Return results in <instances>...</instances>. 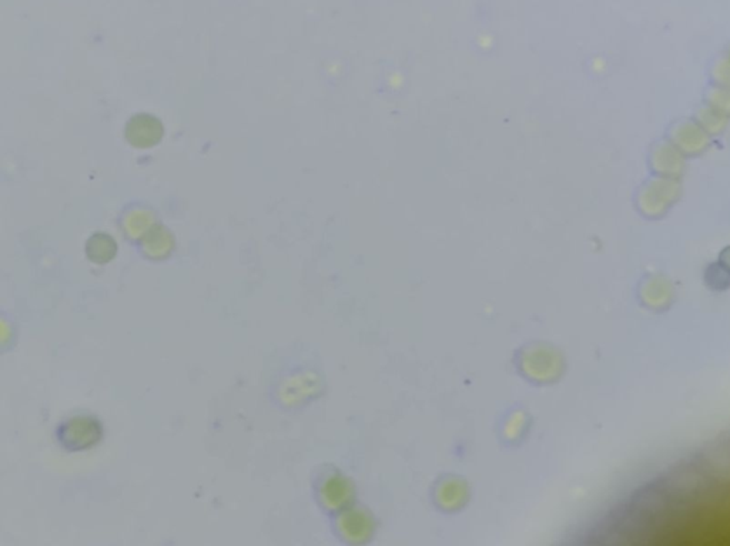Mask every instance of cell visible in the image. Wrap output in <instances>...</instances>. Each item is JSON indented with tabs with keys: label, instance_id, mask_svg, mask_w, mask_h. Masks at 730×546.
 I'll use <instances>...</instances> for the list:
<instances>
[{
	"label": "cell",
	"instance_id": "1",
	"mask_svg": "<svg viewBox=\"0 0 730 546\" xmlns=\"http://www.w3.org/2000/svg\"><path fill=\"white\" fill-rule=\"evenodd\" d=\"M56 441L66 453H83L95 448L105 437L102 421L91 414L69 416L59 423Z\"/></svg>",
	"mask_w": 730,
	"mask_h": 546
},
{
	"label": "cell",
	"instance_id": "2",
	"mask_svg": "<svg viewBox=\"0 0 730 546\" xmlns=\"http://www.w3.org/2000/svg\"><path fill=\"white\" fill-rule=\"evenodd\" d=\"M105 237L106 235H95L88 244L89 257L93 258L98 263H106L113 257V254L116 253V244L110 241L112 240L110 237L106 240L105 246L102 247Z\"/></svg>",
	"mask_w": 730,
	"mask_h": 546
}]
</instances>
